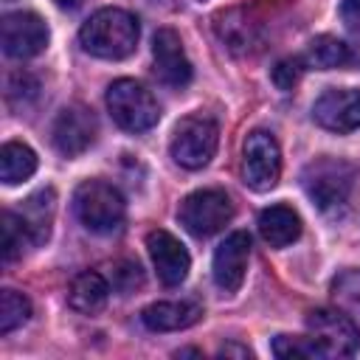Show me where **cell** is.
I'll list each match as a JSON object with an SVG mask.
<instances>
[{
  "label": "cell",
  "instance_id": "cell-1",
  "mask_svg": "<svg viewBox=\"0 0 360 360\" xmlns=\"http://www.w3.org/2000/svg\"><path fill=\"white\" fill-rule=\"evenodd\" d=\"M141 37V25L138 20L124 11V8H98L96 14H90L84 20V25L79 28V42L82 48L96 56V59H127Z\"/></svg>",
  "mask_w": 360,
  "mask_h": 360
},
{
  "label": "cell",
  "instance_id": "cell-2",
  "mask_svg": "<svg viewBox=\"0 0 360 360\" xmlns=\"http://www.w3.org/2000/svg\"><path fill=\"white\" fill-rule=\"evenodd\" d=\"M354 180H357V169L349 160L329 158V155L309 160L301 172V186L307 197L323 214H338L346 208L354 191Z\"/></svg>",
  "mask_w": 360,
  "mask_h": 360
},
{
  "label": "cell",
  "instance_id": "cell-3",
  "mask_svg": "<svg viewBox=\"0 0 360 360\" xmlns=\"http://www.w3.org/2000/svg\"><path fill=\"white\" fill-rule=\"evenodd\" d=\"M73 211L93 233H115L127 219V202L107 180H82L73 191Z\"/></svg>",
  "mask_w": 360,
  "mask_h": 360
},
{
  "label": "cell",
  "instance_id": "cell-4",
  "mask_svg": "<svg viewBox=\"0 0 360 360\" xmlns=\"http://www.w3.org/2000/svg\"><path fill=\"white\" fill-rule=\"evenodd\" d=\"M104 101L112 121L127 132H146L160 121L158 98L135 79H115L107 87Z\"/></svg>",
  "mask_w": 360,
  "mask_h": 360
},
{
  "label": "cell",
  "instance_id": "cell-5",
  "mask_svg": "<svg viewBox=\"0 0 360 360\" xmlns=\"http://www.w3.org/2000/svg\"><path fill=\"white\" fill-rule=\"evenodd\" d=\"M307 338L318 357H352L360 349L357 323L340 309H312L307 318Z\"/></svg>",
  "mask_w": 360,
  "mask_h": 360
},
{
  "label": "cell",
  "instance_id": "cell-6",
  "mask_svg": "<svg viewBox=\"0 0 360 360\" xmlns=\"http://www.w3.org/2000/svg\"><path fill=\"white\" fill-rule=\"evenodd\" d=\"M219 146V127L208 115H186L172 132V158L183 169H202L211 163Z\"/></svg>",
  "mask_w": 360,
  "mask_h": 360
},
{
  "label": "cell",
  "instance_id": "cell-7",
  "mask_svg": "<svg viewBox=\"0 0 360 360\" xmlns=\"http://www.w3.org/2000/svg\"><path fill=\"white\" fill-rule=\"evenodd\" d=\"M233 217V202L222 188H200L191 191L180 208H177V219L180 225L191 233V236H214L219 233Z\"/></svg>",
  "mask_w": 360,
  "mask_h": 360
},
{
  "label": "cell",
  "instance_id": "cell-8",
  "mask_svg": "<svg viewBox=\"0 0 360 360\" xmlns=\"http://www.w3.org/2000/svg\"><path fill=\"white\" fill-rule=\"evenodd\" d=\"M281 177V149L267 129L248 132L242 143V180L253 191H270Z\"/></svg>",
  "mask_w": 360,
  "mask_h": 360
},
{
  "label": "cell",
  "instance_id": "cell-9",
  "mask_svg": "<svg viewBox=\"0 0 360 360\" xmlns=\"http://www.w3.org/2000/svg\"><path fill=\"white\" fill-rule=\"evenodd\" d=\"M96 135H98V121L93 110L84 104L62 107L51 127V141L56 152L65 158H79L82 152H87L96 143Z\"/></svg>",
  "mask_w": 360,
  "mask_h": 360
},
{
  "label": "cell",
  "instance_id": "cell-10",
  "mask_svg": "<svg viewBox=\"0 0 360 360\" xmlns=\"http://www.w3.org/2000/svg\"><path fill=\"white\" fill-rule=\"evenodd\" d=\"M48 25L34 11H11L0 22L3 53L11 59H31L48 48Z\"/></svg>",
  "mask_w": 360,
  "mask_h": 360
},
{
  "label": "cell",
  "instance_id": "cell-11",
  "mask_svg": "<svg viewBox=\"0 0 360 360\" xmlns=\"http://www.w3.org/2000/svg\"><path fill=\"white\" fill-rule=\"evenodd\" d=\"M312 118L318 127L346 135L360 129V87H329L312 104Z\"/></svg>",
  "mask_w": 360,
  "mask_h": 360
},
{
  "label": "cell",
  "instance_id": "cell-12",
  "mask_svg": "<svg viewBox=\"0 0 360 360\" xmlns=\"http://www.w3.org/2000/svg\"><path fill=\"white\" fill-rule=\"evenodd\" d=\"M248 259H250V236L248 231H233L228 233L219 248L214 250V262H211V273H214V284L233 295L248 273Z\"/></svg>",
  "mask_w": 360,
  "mask_h": 360
},
{
  "label": "cell",
  "instance_id": "cell-13",
  "mask_svg": "<svg viewBox=\"0 0 360 360\" xmlns=\"http://www.w3.org/2000/svg\"><path fill=\"white\" fill-rule=\"evenodd\" d=\"M152 59H155V76L166 87H186L191 82V62L186 56L183 39L174 28H160L152 39Z\"/></svg>",
  "mask_w": 360,
  "mask_h": 360
},
{
  "label": "cell",
  "instance_id": "cell-14",
  "mask_svg": "<svg viewBox=\"0 0 360 360\" xmlns=\"http://www.w3.org/2000/svg\"><path fill=\"white\" fill-rule=\"evenodd\" d=\"M146 250L158 270V278L166 287H177L186 281V276L191 270V256L177 236H172L163 228H155L146 233Z\"/></svg>",
  "mask_w": 360,
  "mask_h": 360
},
{
  "label": "cell",
  "instance_id": "cell-15",
  "mask_svg": "<svg viewBox=\"0 0 360 360\" xmlns=\"http://www.w3.org/2000/svg\"><path fill=\"white\" fill-rule=\"evenodd\" d=\"M202 318V304L194 298L183 301H155L141 312V321L152 332H180Z\"/></svg>",
  "mask_w": 360,
  "mask_h": 360
},
{
  "label": "cell",
  "instance_id": "cell-16",
  "mask_svg": "<svg viewBox=\"0 0 360 360\" xmlns=\"http://www.w3.org/2000/svg\"><path fill=\"white\" fill-rule=\"evenodd\" d=\"M110 301V284L101 273L96 270H82L79 276H73L70 287H68V304L70 309L82 312V315H96L107 307Z\"/></svg>",
  "mask_w": 360,
  "mask_h": 360
},
{
  "label": "cell",
  "instance_id": "cell-17",
  "mask_svg": "<svg viewBox=\"0 0 360 360\" xmlns=\"http://www.w3.org/2000/svg\"><path fill=\"white\" fill-rule=\"evenodd\" d=\"M259 233L270 248H287L301 236V217L290 205H270L259 214Z\"/></svg>",
  "mask_w": 360,
  "mask_h": 360
},
{
  "label": "cell",
  "instance_id": "cell-18",
  "mask_svg": "<svg viewBox=\"0 0 360 360\" xmlns=\"http://www.w3.org/2000/svg\"><path fill=\"white\" fill-rule=\"evenodd\" d=\"M53 211H56V194H53V188H42V191L31 194V197L22 202L20 217H22V222H25L31 239H34V248L42 245V242H48V236H51V222H53Z\"/></svg>",
  "mask_w": 360,
  "mask_h": 360
},
{
  "label": "cell",
  "instance_id": "cell-19",
  "mask_svg": "<svg viewBox=\"0 0 360 360\" xmlns=\"http://www.w3.org/2000/svg\"><path fill=\"white\" fill-rule=\"evenodd\" d=\"M304 68H315V70H332V68H343L352 62V51L343 39L332 37V34H321L307 45V53L301 56Z\"/></svg>",
  "mask_w": 360,
  "mask_h": 360
},
{
  "label": "cell",
  "instance_id": "cell-20",
  "mask_svg": "<svg viewBox=\"0 0 360 360\" xmlns=\"http://www.w3.org/2000/svg\"><path fill=\"white\" fill-rule=\"evenodd\" d=\"M214 31L219 42L233 53H248L250 45H256V25L242 11H225L217 17Z\"/></svg>",
  "mask_w": 360,
  "mask_h": 360
},
{
  "label": "cell",
  "instance_id": "cell-21",
  "mask_svg": "<svg viewBox=\"0 0 360 360\" xmlns=\"http://www.w3.org/2000/svg\"><path fill=\"white\" fill-rule=\"evenodd\" d=\"M37 172V152L28 143L20 141H8L0 149V180L6 186H17L22 180H28Z\"/></svg>",
  "mask_w": 360,
  "mask_h": 360
},
{
  "label": "cell",
  "instance_id": "cell-22",
  "mask_svg": "<svg viewBox=\"0 0 360 360\" xmlns=\"http://www.w3.org/2000/svg\"><path fill=\"white\" fill-rule=\"evenodd\" d=\"M25 248H34V239H31L22 217L14 211H3L0 214V256H3V262L8 264L14 259H20Z\"/></svg>",
  "mask_w": 360,
  "mask_h": 360
},
{
  "label": "cell",
  "instance_id": "cell-23",
  "mask_svg": "<svg viewBox=\"0 0 360 360\" xmlns=\"http://www.w3.org/2000/svg\"><path fill=\"white\" fill-rule=\"evenodd\" d=\"M28 318H31V301L17 290H3L0 292V335L14 332Z\"/></svg>",
  "mask_w": 360,
  "mask_h": 360
},
{
  "label": "cell",
  "instance_id": "cell-24",
  "mask_svg": "<svg viewBox=\"0 0 360 360\" xmlns=\"http://www.w3.org/2000/svg\"><path fill=\"white\" fill-rule=\"evenodd\" d=\"M332 295L338 304L360 312V270H343L332 278Z\"/></svg>",
  "mask_w": 360,
  "mask_h": 360
},
{
  "label": "cell",
  "instance_id": "cell-25",
  "mask_svg": "<svg viewBox=\"0 0 360 360\" xmlns=\"http://www.w3.org/2000/svg\"><path fill=\"white\" fill-rule=\"evenodd\" d=\"M143 284V270L132 259H121L112 264V290L118 292H135V287Z\"/></svg>",
  "mask_w": 360,
  "mask_h": 360
},
{
  "label": "cell",
  "instance_id": "cell-26",
  "mask_svg": "<svg viewBox=\"0 0 360 360\" xmlns=\"http://www.w3.org/2000/svg\"><path fill=\"white\" fill-rule=\"evenodd\" d=\"M273 354L281 360H298V357H318L315 346L309 338H295V335H278L273 340Z\"/></svg>",
  "mask_w": 360,
  "mask_h": 360
},
{
  "label": "cell",
  "instance_id": "cell-27",
  "mask_svg": "<svg viewBox=\"0 0 360 360\" xmlns=\"http://www.w3.org/2000/svg\"><path fill=\"white\" fill-rule=\"evenodd\" d=\"M301 70H304V62L301 59H281L276 68H273V84L278 87V90H292L295 84H298V79H301Z\"/></svg>",
  "mask_w": 360,
  "mask_h": 360
},
{
  "label": "cell",
  "instance_id": "cell-28",
  "mask_svg": "<svg viewBox=\"0 0 360 360\" xmlns=\"http://www.w3.org/2000/svg\"><path fill=\"white\" fill-rule=\"evenodd\" d=\"M37 90H39V84H37V79L31 73H14L8 79V84H6V96H8L11 104L17 101V96H22V104H25V98H34Z\"/></svg>",
  "mask_w": 360,
  "mask_h": 360
},
{
  "label": "cell",
  "instance_id": "cell-29",
  "mask_svg": "<svg viewBox=\"0 0 360 360\" xmlns=\"http://www.w3.org/2000/svg\"><path fill=\"white\" fill-rule=\"evenodd\" d=\"M340 20L346 28H360V0H340Z\"/></svg>",
  "mask_w": 360,
  "mask_h": 360
},
{
  "label": "cell",
  "instance_id": "cell-30",
  "mask_svg": "<svg viewBox=\"0 0 360 360\" xmlns=\"http://www.w3.org/2000/svg\"><path fill=\"white\" fill-rule=\"evenodd\" d=\"M253 352L248 346H239V343H225L219 349V357H250Z\"/></svg>",
  "mask_w": 360,
  "mask_h": 360
},
{
  "label": "cell",
  "instance_id": "cell-31",
  "mask_svg": "<svg viewBox=\"0 0 360 360\" xmlns=\"http://www.w3.org/2000/svg\"><path fill=\"white\" fill-rule=\"evenodd\" d=\"M177 357H202V352L200 349H180Z\"/></svg>",
  "mask_w": 360,
  "mask_h": 360
},
{
  "label": "cell",
  "instance_id": "cell-32",
  "mask_svg": "<svg viewBox=\"0 0 360 360\" xmlns=\"http://www.w3.org/2000/svg\"><path fill=\"white\" fill-rule=\"evenodd\" d=\"M56 6L59 8H76V6H82V0H56Z\"/></svg>",
  "mask_w": 360,
  "mask_h": 360
},
{
  "label": "cell",
  "instance_id": "cell-33",
  "mask_svg": "<svg viewBox=\"0 0 360 360\" xmlns=\"http://www.w3.org/2000/svg\"><path fill=\"white\" fill-rule=\"evenodd\" d=\"M149 3H160V0H149Z\"/></svg>",
  "mask_w": 360,
  "mask_h": 360
},
{
  "label": "cell",
  "instance_id": "cell-34",
  "mask_svg": "<svg viewBox=\"0 0 360 360\" xmlns=\"http://www.w3.org/2000/svg\"><path fill=\"white\" fill-rule=\"evenodd\" d=\"M6 3H11V0H6Z\"/></svg>",
  "mask_w": 360,
  "mask_h": 360
}]
</instances>
